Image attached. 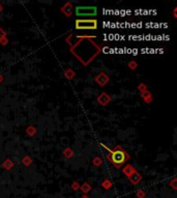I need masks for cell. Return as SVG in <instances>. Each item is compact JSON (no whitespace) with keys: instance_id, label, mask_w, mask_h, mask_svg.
Here are the masks:
<instances>
[{"instance_id":"6da1fadb","label":"cell","mask_w":177,"mask_h":198,"mask_svg":"<svg viewBox=\"0 0 177 198\" xmlns=\"http://www.w3.org/2000/svg\"><path fill=\"white\" fill-rule=\"evenodd\" d=\"M97 8L95 6H78L76 7V15L78 17H94Z\"/></svg>"},{"instance_id":"7a4b0ae2","label":"cell","mask_w":177,"mask_h":198,"mask_svg":"<svg viewBox=\"0 0 177 198\" xmlns=\"http://www.w3.org/2000/svg\"><path fill=\"white\" fill-rule=\"evenodd\" d=\"M125 159H127V154L123 150L121 149H118V150L114 151L112 153V156H111V160H112V163L115 165H120L122 163H124Z\"/></svg>"},{"instance_id":"3957f363","label":"cell","mask_w":177,"mask_h":198,"mask_svg":"<svg viewBox=\"0 0 177 198\" xmlns=\"http://www.w3.org/2000/svg\"><path fill=\"white\" fill-rule=\"evenodd\" d=\"M97 22L95 20H77V29H96Z\"/></svg>"},{"instance_id":"277c9868","label":"cell","mask_w":177,"mask_h":198,"mask_svg":"<svg viewBox=\"0 0 177 198\" xmlns=\"http://www.w3.org/2000/svg\"><path fill=\"white\" fill-rule=\"evenodd\" d=\"M3 36H4V32L2 31L1 29H0V40H1V39H2V37H3Z\"/></svg>"}]
</instances>
